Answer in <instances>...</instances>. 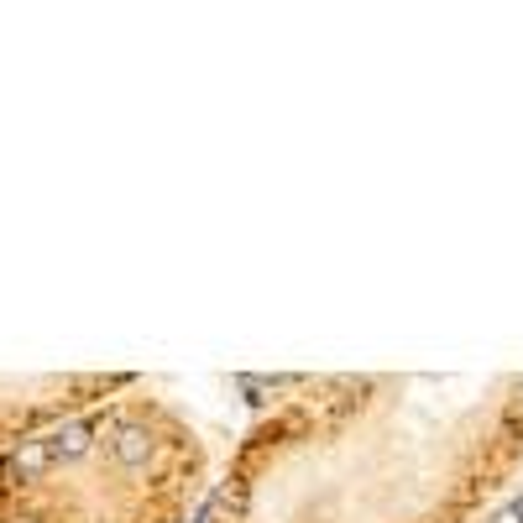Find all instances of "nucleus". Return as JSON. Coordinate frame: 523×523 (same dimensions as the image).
Here are the masks:
<instances>
[{"mask_svg": "<svg viewBox=\"0 0 523 523\" xmlns=\"http://www.w3.org/2000/svg\"><path fill=\"white\" fill-rule=\"evenodd\" d=\"M152 450H157V440H152V429L142 419H121L116 429H110V456H116V466L142 471L152 461Z\"/></svg>", "mask_w": 523, "mask_h": 523, "instance_id": "obj_1", "label": "nucleus"}, {"mask_svg": "<svg viewBox=\"0 0 523 523\" xmlns=\"http://www.w3.org/2000/svg\"><path fill=\"white\" fill-rule=\"evenodd\" d=\"M58 461H53V450H48V440H21L16 450H11V461H6V471L16 476V482H42Z\"/></svg>", "mask_w": 523, "mask_h": 523, "instance_id": "obj_2", "label": "nucleus"}, {"mask_svg": "<svg viewBox=\"0 0 523 523\" xmlns=\"http://www.w3.org/2000/svg\"><path fill=\"white\" fill-rule=\"evenodd\" d=\"M89 445H95V424H89V419H68V424H58L48 435L53 461H84Z\"/></svg>", "mask_w": 523, "mask_h": 523, "instance_id": "obj_3", "label": "nucleus"}, {"mask_svg": "<svg viewBox=\"0 0 523 523\" xmlns=\"http://www.w3.org/2000/svg\"><path fill=\"white\" fill-rule=\"evenodd\" d=\"M225 503H231V492H210V497H204V508L194 513V523H220Z\"/></svg>", "mask_w": 523, "mask_h": 523, "instance_id": "obj_4", "label": "nucleus"}, {"mask_svg": "<svg viewBox=\"0 0 523 523\" xmlns=\"http://www.w3.org/2000/svg\"><path fill=\"white\" fill-rule=\"evenodd\" d=\"M508 518H513V523H523V492L513 497V508H508Z\"/></svg>", "mask_w": 523, "mask_h": 523, "instance_id": "obj_5", "label": "nucleus"}, {"mask_svg": "<svg viewBox=\"0 0 523 523\" xmlns=\"http://www.w3.org/2000/svg\"><path fill=\"white\" fill-rule=\"evenodd\" d=\"M482 523H503V513H492V518H482Z\"/></svg>", "mask_w": 523, "mask_h": 523, "instance_id": "obj_6", "label": "nucleus"}]
</instances>
